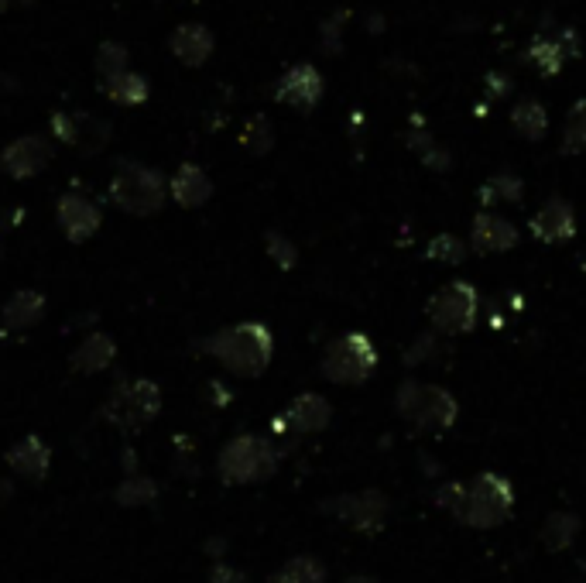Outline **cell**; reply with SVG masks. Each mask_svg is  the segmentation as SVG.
Wrapping results in <instances>:
<instances>
[{"mask_svg":"<svg viewBox=\"0 0 586 583\" xmlns=\"http://www.w3.org/2000/svg\"><path fill=\"white\" fill-rule=\"evenodd\" d=\"M566 151H586V100L576 103L566 117Z\"/></svg>","mask_w":586,"mask_h":583,"instance_id":"obj_32","label":"cell"},{"mask_svg":"<svg viewBox=\"0 0 586 583\" xmlns=\"http://www.w3.org/2000/svg\"><path fill=\"white\" fill-rule=\"evenodd\" d=\"M107 199L120 213L155 217L168 203V179L144 162H120L107 182Z\"/></svg>","mask_w":586,"mask_h":583,"instance_id":"obj_2","label":"cell"},{"mask_svg":"<svg viewBox=\"0 0 586 583\" xmlns=\"http://www.w3.org/2000/svg\"><path fill=\"white\" fill-rule=\"evenodd\" d=\"M518 244L515 223L494 217V213H477L473 220V251L477 254H501Z\"/></svg>","mask_w":586,"mask_h":583,"instance_id":"obj_19","label":"cell"},{"mask_svg":"<svg viewBox=\"0 0 586 583\" xmlns=\"http://www.w3.org/2000/svg\"><path fill=\"white\" fill-rule=\"evenodd\" d=\"M4 463L14 477H24V481H42V477L52 470V450L42 436L28 433L21 436L18 443H11V450L4 453Z\"/></svg>","mask_w":586,"mask_h":583,"instance_id":"obj_14","label":"cell"},{"mask_svg":"<svg viewBox=\"0 0 586 583\" xmlns=\"http://www.w3.org/2000/svg\"><path fill=\"white\" fill-rule=\"evenodd\" d=\"M93 69L100 76V83L103 79H114L131 69V52H127L124 42H103L93 55Z\"/></svg>","mask_w":586,"mask_h":583,"instance_id":"obj_26","label":"cell"},{"mask_svg":"<svg viewBox=\"0 0 586 583\" xmlns=\"http://www.w3.org/2000/svg\"><path fill=\"white\" fill-rule=\"evenodd\" d=\"M511 127L521 134L525 141H542L549 134V114L539 100H521L511 110Z\"/></svg>","mask_w":586,"mask_h":583,"instance_id":"obj_23","label":"cell"},{"mask_svg":"<svg viewBox=\"0 0 586 583\" xmlns=\"http://www.w3.org/2000/svg\"><path fill=\"white\" fill-rule=\"evenodd\" d=\"M45 306L48 302L38 289H18L4 306H0V323H4V330H11V333H24V330H31V326L42 323Z\"/></svg>","mask_w":586,"mask_h":583,"instance_id":"obj_16","label":"cell"},{"mask_svg":"<svg viewBox=\"0 0 586 583\" xmlns=\"http://www.w3.org/2000/svg\"><path fill=\"white\" fill-rule=\"evenodd\" d=\"M329 415H333V409H329L326 398L316 395V391H305V395H299L288 405L285 422L295 433H319V429L329 426Z\"/></svg>","mask_w":586,"mask_h":583,"instance_id":"obj_20","label":"cell"},{"mask_svg":"<svg viewBox=\"0 0 586 583\" xmlns=\"http://www.w3.org/2000/svg\"><path fill=\"white\" fill-rule=\"evenodd\" d=\"M377 350L364 333H343L326 347L323 354V374L333 385H360L374 374Z\"/></svg>","mask_w":586,"mask_h":583,"instance_id":"obj_6","label":"cell"},{"mask_svg":"<svg viewBox=\"0 0 586 583\" xmlns=\"http://www.w3.org/2000/svg\"><path fill=\"white\" fill-rule=\"evenodd\" d=\"M278 467V457L268 439L258 436H237L216 457V470L227 484H258L268 481Z\"/></svg>","mask_w":586,"mask_h":583,"instance_id":"obj_4","label":"cell"},{"mask_svg":"<svg viewBox=\"0 0 586 583\" xmlns=\"http://www.w3.org/2000/svg\"><path fill=\"white\" fill-rule=\"evenodd\" d=\"M52 155V141L45 134H21V138H14L11 145H4V151H0V172L18 182L35 179V175H42L52 165Z\"/></svg>","mask_w":586,"mask_h":583,"instance_id":"obj_9","label":"cell"},{"mask_svg":"<svg viewBox=\"0 0 586 583\" xmlns=\"http://www.w3.org/2000/svg\"><path fill=\"white\" fill-rule=\"evenodd\" d=\"M117 361V340L103 330H93L79 340V347L72 350V371L79 374H100Z\"/></svg>","mask_w":586,"mask_h":583,"instance_id":"obj_17","label":"cell"},{"mask_svg":"<svg viewBox=\"0 0 586 583\" xmlns=\"http://www.w3.org/2000/svg\"><path fill=\"white\" fill-rule=\"evenodd\" d=\"M213 196V179L203 165L196 162H182L179 169L168 175V199L179 203L182 210H199L206 206Z\"/></svg>","mask_w":586,"mask_h":583,"instance_id":"obj_12","label":"cell"},{"mask_svg":"<svg viewBox=\"0 0 586 583\" xmlns=\"http://www.w3.org/2000/svg\"><path fill=\"white\" fill-rule=\"evenodd\" d=\"M268 583H326V570H323L319 559L299 556V559H288V563Z\"/></svg>","mask_w":586,"mask_h":583,"instance_id":"obj_27","label":"cell"},{"mask_svg":"<svg viewBox=\"0 0 586 583\" xmlns=\"http://www.w3.org/2000/svg\"><path fill=\"white\" fill-rule=\"evenodd\" d=\"M203 347L237 378H258L268 371L271 354H275V340H271V330L264 323L227 326V330L213 333Z\"/></svg>","mask_w":586,"mask_h":583,"instance_id":"obj_1","label":"cell"},{"mask_svg":"<svg viewBox=\"0 0 586 583\" xmlns=\"http://www.w3.org/2000/svg\"><path fill=\"white\" fill-rule=\"evenodd\" d=\"M158 498V481L148 474H127L124 481L114 487V501L120 508H144Z\"/></svg>","mask_w":586,"mask_h":583,"instance_id":"obj_24","label":"cell"},{"mask_svg":"<svg viewBox=\"0 0 586 583\" xmlns=\"http://www.w3.org/2000/svg\"><path fill=\"white\" fill-rule=\"evenodd\" d=\"M275 100L285 103V107L295 110H312L319 100H323V76H319L316 66L309 62H299L275 83Z\"/></svg>","mask_w":586,"mask_h":583,"instance_id":"obj_11","label":"cell"},{"mask_svg":"<svg viewBox=\"0 0 586 583\" xmlns=\"http://www.w3.org/2000/svg\"><path fill=\"white\" fill-rule=\"evenodd\" d=\"M511 93V79L508 76H501V73H491L487 76V97H508Z\"/></svg>","mask_w":586,"mask_h":583,"instance_id":"obj_36","label":"cell"},{"mask_svg":"<svg viewBox=\"0 0 586 583\" xmlns=\"http://www.w3.org/2000/svg\"><path fill=\"white\" fill-rule=\"evenodd\" d=\"M48 131H52V138L59 141V145L79 148V141H83V131H86V114H72V110H55L52 121H48Z\"/></svg>","mask_w":586,"mask_h":583,"instance_id":"obj_28","label":"cell"},{"mask_svg":"<svg viewBox=\"0 0 586 583\" xmlns=\"http://www.w3.org/2000/svg\"><path fill=\"white\" fill-rule=\"evenodd\" d=\"M429 254L432 261H449V265H460L463 258H467V251H463V244H460V237H453V234H439V237H432L429 241Z\"/></svg>","mask_w":586,"mask_h":583,"instance_id":"obj_31","label":"cell"},{"mask_svg":"<svg viewBox=\"0 0 586 583\" xmlns=\"http://www.w3.org/2000/svg\"><path fill=\"white\" fill-rule=\"evenodd\" d=\"M11 498V481L7 477H0V501H7Z\"/></svg>","mask_w":586,"mask_h":583,"instance_id":"obj_38","label":"cell"},{"mask_svg":"<svg viewBox=\"0 0 586 583\" xmlns=\"http://www.w3.org/2000/svg\"><path fill=\"white\" fill-rule=\"evenodd\" d=\"M521 179L518 175H511V172H501V175H494V179H487L484 182V189H480V203L484 206H491L497 203V199H508V203H518L521 199Z\"/></svg>","mask_w":586,"mask_h":583,"instance_id":"obj_30","label":"cell"},{"mask_svg":"<svg viewBox=\"0 0 586 583\" xmlns=\"http://www.w3.org/2000/svg\"><path fill=\"white\" fill-rule=\"evenodd\" d=\"M210 583H247V577L240 570H234V566H213L210 573Z\"/></svg>","mask_w":586,"mask_h":583,"instance_id":"obj_35","label":"cell"},{"mask_svg":"<svg viewBox=\"0 0 586 583\" xmlns=\"http://www.w3.org/2000/svg\"><path fill=\"white\" fill-rule=\"evenodd\" d=\"M158 412H162V388H158L151 378L120 381V385L107 395V402H103L107 422H114V426L124 429V433L144 429L148 422L158 419Z\"/></svg>","mask_w":586,"mask_h":583,"instance_id":"obj_3","label":"cell"},{"mask_svg":"<svg viewBox=\"0 0 586 583\" xmlns=\"http://www.w3.org/2000/svg\"><path fill=\"white\" fill-rule=\"evenodd\" d=\"M477 289L467 282H453L429 299V319L443 333H470L477 326Z\"/></svg>","mask_w":586,"mask_h":583,"instance_id":"obj_8","label":"cell"},{"mask_svg":"<svg viewBox=\"0 0 586 583\" xmlns=\"http://www.w3.org/2000/svg\"><path fill=\"white\" fill-rule=\"evenodd\" d=\"M395 405L412 426H422V429H446L456 419V398L436 385H415V381H408V385H401Z\"/></svg>","mask_w":586,"mask_h":583,"instance_id":"obj_7","label":"cell"},{"mask_svg":"<svg viewBox=\"0 0 586 583\" xmlns=\"http://www.w3.org/2000/svg\"><path fill=\"white\" fill-rule=\"evenodd\" d=\"M343 18L347 14H333V18L323 25V52L333 55L336 49H340V31H343Z\"/></svg>","mask_w":586,"mask_h":583,"instance_id":"obj_34","label":"cell"},{"mask_svg":"<svg viewBox=\"0 0 586 583\" xmlns=\"http://www.w3.org/2000/svg\"><path fill=\"white\" fill-rule=\"evenodd\" d=\"M55 223H59V230L66 234V241L83 244L100 234L103 210L83 193H62L59 203H55Z\"/></svg>","mask_w":586,"mask_h":583,"instance_id":"obj_10","label":"cell"},{"mask_svg":"<svg viewBox=\"0 0 586 583\" xmlns=\"http://www.w3.org/2000/svg\"><path fill=\"white\" fill-rule=\"evenodd\" d=\"M336 511V515L343 518V522H350L353 529H377L381 525V518L371 515V508H384L381 494H347V498H340V505H329Z\"/></svg>","mask_w":586,"mask_h":583,"instance_id":"obj_22","label":"cell"},{"mask_svg":"<svg viewBox=\"0 0 586 583\" xmlns=\"http://www.w3.org/2000/svg\"><path fill=\"white\" fill-rule=\"evenodd\" d=\"M35 0H0V11H11V7H28Z\"/></svg>","mask_w":586,"mask_h":583,"instance_id":"obj_37","label":"cell"},{"mask_svg":"<svg viewBox=\"0 0 586 583\" xmlns=\"http://www.w3.org/2000/svg\"><path fill=\"white\" fill-rule=\"evenodd\" d=\"M511 505H515V494H511V484L497 474H480L467 491H463L460 505H456V515H460L463 525H473V529H494L508 518Z\"/></svg>","mask_w":586,"mask_h":583,"instance_id":"obj_5","label":"cell"},{"mask_svg":"<svg viewBox=\"0 0 586 583\" xmlns=\"http://www.w3.org/2000/svg\"><path fill=\"white\" fill-rule=\"evenodd\" d=\"M566 55H576V35L573 31H556V35H539L532 42V49L525 52L528 62L539 66L542 76H559Z\"/></svg>","mask_w":586,"mask_h":583,"instance_id":"obj_18","label":"cell"},{"mask_svg":"<svg viewBox=\"0 0 586 583\" xmlns=\"http://www.w3.org/2000/svg\"><path fill=\"white\" fill-rule=\"evenodd\" d=\"M168 52L189 69H199L210 62V55L216 52V35L199 21H186L168 35Z\"/></svg>","mask_w":586,"mask_h":583,"instance_id":"obj_13","label":"cell"},{"mask_svg":"<svg viewBox=\"0 0 586 583\" xmlns=\"http://www.w3.org/2000/svg\"><path fill=\"white\" fill-rule=\"evenodd\" d=\"M576 532H580V518L576 515H549V522L542 529V542L552 553H559V549H566L573 542Z\"/></svg>","mask_w":586,"mask_h":583,"instance_id":"obj_29","label":"cell"},{"mask_svg":"<svg viewBox=\"0 0 586 583\" xmlns=\"http://www.w3.org/2000/svg\"><path fill=\"white\" fill-rule=\"evenodd\" d=\"M100 93L110 103H117V107H144L151 100V83L141 73L127 69V73H120L114 79H103Z\"/></svg>","mask_w":586,"mask_h":583,"instance_id":"obj_21","label":"cell"},{"mask_svg":"<svg viewBox=\"0 0 586 583\" xmlns=\"http://www.w3.org/2000/svg\"><path fill=\"white\" fill-rule=\"evenodd\" d=\"M532 234L539 237L542 244H559L569 241L576 234V213L566 199L552 196L539 206V213L532 217Z\"/></svg>","mask_w":586,"mask_h":583,"instance_id":"obj_15","label":"cell"},{"mask_svg":"<svg viewBox=\"0 0 586 583\" xmlns=\"http://www.w3.org/2000/svg\"><path fill=\"white\" fill-rule=\"evenodd\" d=\"M268 254H271V261H275L278 268H295V261H299L295 244L282 234H268Z\"/></svg>","mask_w":586,"mask_h":583,"instance_id":"obj_33","label":"cell"},{"mask_svg":"<svg viewBox=\"0 0 586 583\" xmlns=\"http://www.w3.org/2000/svg\"><path fill=\"white\" fill-rule=\"evenodd\" d=\"M240 148H247L251 155H268L275 148V127L264 114L247 117L244 127H240Z\"/></svg>","mask_w":586,"mask_h":583,"instance_id":"obj_25","label":"cell"}]
</instances>
